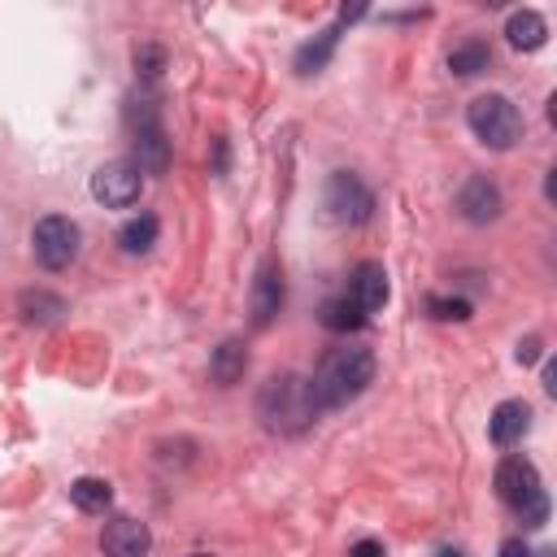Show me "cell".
Here are the masks:
<instances>
[{
    "label": "cell",
    "mask_w": 557,
    "mask_h": 557,
    "mask_svg": "<svg viewBox=\"0 0 557 557\" xmlns=\"http://www.w3.org/2000/svg\"><path fill=\"white\" fill-rule=\"evenodd\" d=\"M500 557H531V548H527L522 540H505V544H500Z\"/></svg>",
    "instance_id": "26"
},
{
    "label": "cell",
    "mask_w": 557,
    "mask_h": 557,
    "mask_svg": "<svg viewBox=\"0 0 557 557\" xmlns=\"http://www.w3.org/2000/svg\"><path fill=\"white\" fill-rule=\"evenodd\" d=\"M191 557H209V553H191Z\"/></svg>",
    "instance_id": "29"
},
{
    "label": "cell",
    "mask_w": 557,
    "mask_h": 557,
    "mask_svg": "<svg viewBox=\"0 0 557 557\" xmlns=\"http://www.w3.org/2000/svg\"><path fill=\"white\" fill-rule=\"evenodd\" d=\"M466 122H470L474 139L487 144V148H496V152H505V148H513V144L522 139V113H518V104H513L509 96H500V91L474 96L470 109H466Z\"/></svg>",
    "instance_id": "3"
},
{
    "label": "cell",
    "mask_w": 557,
    "mask_h": 557,
    "mask_svg": "<svg viewBox=\"0 0 557 557\" xmlns=\"http://www.w3.org/2000/svg\"><path fill=\"white\" fill-rule=\"evenodd\" d=\"M505 35H509V44H513V48H522V52H535V48L548 39V22H544L535 9H518V13H509V22H505Z\"/></svg>",
    "instance_id": "15"
},
{
    "label": "cell",
    "mask_w": 557,
    "mask_h": 557,
    "mask_svg": "<svg viewBox=\"0 0 557 557\" xmlns=\"http://www.w3.org/2000/svg\"><path fill=\"white\" fill-rule=\"evenodd\" d=\"M148 548H152V531L139 518H113L100 531V553L104 557H144Z\"/></svg>",
    "instance_id": "9"
},
{
    "label": "cell",
    "mask_w": 557,
    "mask_h": 557,
    "mask_svg": "<svg viewBox=\"0 0 557 557\" xmlns=\"http://www.w3.org/2000/svg\"><path fill=\"white\" fill-rule=\"evenodd\" d=\"M17 309H22L26 322H57V318L65 313V300L52 296V292H22Z\"/></svg>",
    "instance_id": "20"
},
{
    "label": "cell",
    "mask_w": 557,
    "mask_h": 557,
    "mask_svg": "<svg viewBox=\"0 0 557 557\" xmlns=\"http://www.w3.org/2000/svg\"><path fill=\"white\" fill-rule=\"evenodd\" d=\"M348 557H387V553H383L379 540H357V544L348 548Z\"/></svg>",
    "instance_id": "24"
},
{
    "label": "cell",
    "mask_w": 557,
    "mask_h": 557,
    "mask_svg": "<svg viewBox=\"0 0 557 557\" xmlns=\"http://www.w3.org/2000/svg\"><path fill=\"white\" fill-rule=\"evenodd\" d=\"M361 313H379L383 305H387V296H392V287H387V270L379 265V261H361L357 270H352V278H348V292H344Z\"/></svg>",
    "instance_id": "10"
},
{
    "label": "cell",
    "mask_w": 557,
    "mask_h": 557,
    "mask_svg": "<svg viewBox=\"0 0 557 557\" xmlns=\"http://www.w3.org/2000/svg\"><path fill=\"white\" fill-rule=\"evenodd\" d=\"M157 218L152 213H135V218H126L122 222V231H117V244H122V252H131V257H139V252H148L152 244H157Z\"/></svg>",
    "instance_id": "17"
},
{
    "label": "cell",
    "mask_w": 557,
    "mask_h": 557,
    "mask_svg": "<svg viewBox=\"0 0 557 557\" xmlns=\"http://www.w3.org/2000/svg\"><path fill=\"white\" fill-rule=\"evenodd\" d=\"M496 496L518 513L522 505H531L535 496H544L540 470H535L527 457H505V461L496 466Z\"/></svg>",
    "instance_id": "7"
},
{
    "label": "cell",
    "mask_w": 557,
    "mask_h": 557,
    "mask_svg": "<svg viewBox=\"0 0 557 557\" xmlns=\"http://www.w3.org/2000/svg\"><path fill=\"white\" fill-rule=\"evenodd\" d=\"M244 370H248V352H244V344H239V339H226V344H218V348H213V357H209V379H213L218 387L239 383V379H244Z\"/></svg>",
    "instance_id": "14"
},
{
    "label": "cell",
    "mask_w": 557,
    "mask_h": 557,
    "mask_svg": "<svg viewBox=\"0 0 557 557\" xmlns=\"http://www.w3.org/2000/svg\"><path fill=\"white\" fill-rule=\"evenodd\" d=\"M527 431H531V409H527L522 400H500V405L492 409V418H487V435H492L496 448L518 444Z\"/></svg>",
    "instance_id": "12"
},
{
    "label": "cell",
    "mask_w": 557,
    "mask_h": 557,
    "mask_svg": "<svg viewBox=\"0 0 557 557\" xmlns=\"http://www.w3.org/2000/svg\"><path fill=\"white\" fill-rule=\"evenodd\" d=\"M257 413H261V422H265L270 431H278V435H300L305 426H313V418H318L322 409H318V400H313L309 379H300V374H274V379L261 387V396H257Z\"/></svg>",
    "instance_id": "2"
},
{
    "label": "cell",
    "mask_w": 557,
    "mask_h": 557,
    "mask_svg": "<svg viewBox=\"0 0 557 557\" xmlns=\"http://www.w3.org/2000/svg\"><path fill=\"white\" fill-rule=\"evenodd\" d=\"M440 557H461V553H457V548H444V553H440Z\"/></svg>",
    "instance_id": "28"
},
{
    "label": "cell",
    "mask_w": 557,
    "mask_h": 557,
    "mask_svg": "<svg viewBox=\"0 0 557 557\" xmlns=\"http://www.w3.org/2000/svg\"><path fill=\"white\" fill-rule=\"evenodd\" d=\"M144 191V174L131 165V161H109L91 174V196L104 205V209H131Z\"/></svg>",
    "instance_id": "6"
},
{
    "label": "cell",
    "mask_w": 557,
    "mask_h": 557,
    "mask_svg": "<svg viewBox=\"0 0 557 557\" xmlns=\"http://www.w3.org/2000/svg\"><path fill=\"white\" fill-rule=\"evenodd\" d=\"M366 322V313L348 300V296H331L326 305H322V326L326 331H357Z\"/></svg>",
    "instance_id": "21"
},
{
    "label": "cell",
    "mask_w": 557,
    "mask_h": 557,
    "mask_svg": "<svg viewBox=\"0 0 557 557\" xmlns=\"http://www.w3.org/2000/svg\"><path fill=\"white\" fill-rule=\"evenodd\" d=\"M326 209H331L335 222L357 226V222H366V218L374 213V191H370L357 174L339 170V174H331V183H326Z\"/></svg>",
    "instance_id": "5"
},
{
    "label": "cell",
    "mask_w": 557,
    "mask_h": 557,
    "mask_svg": "<svg viewBox=\"0 0 557 557\" xmlns=\"http://www.w3.org/2000/svg\"><path fill=\"white\" fill-rule=\"evenodd\" d=\"M431 313L440 322H466L470 318V300H461V296H431Z\"/></svg>",
    "instance_id": "23"
},
{
    "label": "cell",
    "mask_w": 557,
    "mask_h": 557,
    "mask_svg": "<svg viewBox=\"0 0 557 557\" xmlns=\"http://www.w3.org/2000/svg\"><path fill=\"white\" fill-rule=\"evenodd\" d=\"M535 357H540V339H535V335H527V339L518 344V361H522V366H531Z\"/></svg>",
    "instance_id": "25"
},
{
    "label": "cell",
    "mask_w": 557,
    "mask_h": 557,
    "mask_svg": "<svg viewBox=\"0 0 557 557\" xmlns=\"http://www.w3.org/2000/svg\"><path fill=\"white\" fill-rule=\"evenodd\" d=\"M492 65V48L483 44V39H466V44H457L453 52H448V70L457 74V78H474V74H483Z\"/></svg>",
    "instance_id": "16"
},
{
    "label": "cell",
    "mask_w": 557,
    "mask_h": 557,
    "mask_svg": "<svg viewBox=\"0 0 557 557\" xmlns=\"http://www.w3.org/2000/svg\"><path fill=\"white\" fill-rule=\"evenodd\" d=\"M544 387L557 392V366H544Z\"/></svg>",
    "instance_id": "27"
},
{
    "label": "cell",
    "mask_w": 557,
    "mask_h": 557,
    "mask_svg": "<svg viewBox=\"0 0 557 557\" xmlns=\"http://www.w3.org/2000/svg\"><path fill=\"white\" fill-rule=\"evenodd\" d=\"M131 144H135V161H131V165H135L139 174H165V165H170V139H165L161 126L135 131Z\"/></svg>",
    "instance_id": "13"
},
{
    "label": "cell",
    "mask_w": 557,
    "mask_h": 557,
    "mask_svg": "<svg viewBox=\"0 0 557 557\" xmlns=\"http://www.w3.org/2000/svg\"><path fill=\"white\" fill-rule=\"evenodd\" d=\"M457 209H461V218H466V222L483 226V222H496V218H500L505 200H500V187H496L492 178L474 174V178H466V183H461V191H457Z\"/></svg>",
    "instance_id": "8"
},
{
    "label": "cell",
    "mask_w": 557,
    "mask_h": 557,
    "mask_svg": "<svg viewBox=\"0 0 557 557\" xmlns=\"http://www.w3.org/2000/svg\"><path fill=\"white\" fill-rule=\"evenodd\" d=\"M283 309V270L265 261L252 278V326H270Z\"/></svg>",
    "instance_id": "11"
},
{
    "label": "cell",
    "mask_w": 557,
    "mask_h": 557,
    "mask_svg": "<svg viewBox=\"0 0 557 557\" xmlns=\"http://www.w3.org/2000/svg\"><path fill=\"white\" fill-rule=\"evenodd\" d=\"M374 379V352L370 348H331L322 357V366L313 370L309 387L318 409H344L348 400H357Z\"/></svg>",
    "instance_id": "1"
},
{
    "label": "cell",
    "mask_w": 557,
    "mask_h": 557,
    "mask_svg": "<svg viewBox=\"0 0 557 557\" xmlns=\"http://www.w3.org/2000/svg\"><path fill=\"white\" fill-rule=\"evenodd\" d=\"M161 70H165V48H161V44H139V48H135V74H139L144 83H157Z\"/></svg>",
    "instance_id": "22"
},
{
    "label": "cell",
    "mask_w": 557,
    "mask_h": 557,
    "mask_svg": "<svg viewBox=\"0 0 557 557\" xmlns=\"http://www.w3.org/2000/svg\"><path fill=\"white\" fill-rule=\"evenodd\" d=\"M70 500L83 509V513H104L109 505H113V487L104 483V479H74L70 483Z\"/></svg>",
    "instance_id": "18"
},
{
    "label": "cell",
    "mask_w": 557,
    "mask_h": 557,
    "mask_svg": "<svg viewBox=\"0 0 557 557\" xmlns=\"http://www.w3.org/2000/svg\"><path fill=\"white\" fill-rule=\"evenodd\" d=\"M30 248H35V261L44 270H65L78 257V226L70 218H61V213H48V218L35 222Z\"/></svg>",
    "instance_id": "4"
},
{
    "label": "cell",
    "mask_w": 557,
    "mask_h": 557,
    "mask_svg": "<svg viewBox=\"0 0 557 557\" xmlns=\"http://www.w3.org/2000/svg\"><path fill=\"white\" fill-rule=\"evenodd\" d=\"M335 44H339V26H326L318 39H309V44L296 52V70H300V74H313V70H322V65L331 61Z\"/></svg>",
    "instance_id": "19"
}]
</instances>
